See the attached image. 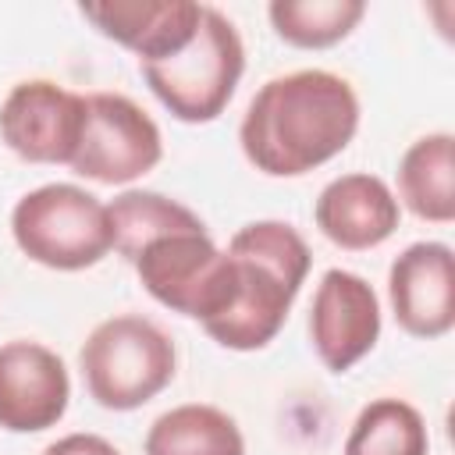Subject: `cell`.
I'll return each instance as SVG.
<instances>
[{
    "mask_svg": "<svg viewBox=\"0 0 455 455\" xmlns=\"http://www.w3.org/2000/svg\"><path fill=\"white\" fill-rule=\"evenodd\" d=\"M359 132V96L348 78L327 68H299L267 78L249 100L238 146L267 178H302L338 153Z\"/></svg>",
    "mask_w": 455,
    "mask_h": 455,
    "instance_id": "6da1fadb",
    "label": "cell"
},
{
    "mask_svg": "<svg viewBox=\"0 0 455 455\" xmlns=\"http://www.w3.org/2000/svg\"><path fill=\"white\" fill-rule=\"evenodd\" d=\"M224 252L235 263V299L203 331L231 352L267 348L306 284L313 252L288 220H252L231 235Z\"/></svg>",
    "mask_w": 455,
    "mask_h": 455,
    "instance_id": "7a4b0ae2",
    "label": "cell"
},
{
    "mask_svg": "<svg viewBox=\"0 0 455 455\" xmlns=\"http://www.w3.org/2000/svg\"><path fill=\"white\" fill-rule=\"evenodd\" d=\"M82 380L89 398L110 412H132L153 402L178 373L174 341L139 313L100 320L82 352Z\"/></svg>",
    "mask_w": 455,
    "mask_h": 455,
    "instance_id": "3957f363",
    "label": "cell"
},
{
    "mask_svg": "<svg viewBox=\"0 0 455 455\" xmlns=\"http://www.w3.org/2000/svg\"><path fill=\"white\" fill-rule=\"evenodd\" d=\"M11 238L21 256L60 274L89 270L114 249L107 203L71 181L25 192L11 210Z\"/></svg>",
    "mask_w": 455,
    "mask_h": 455,
    "instance_id": "277c9868",
    "label": "cell"
},
{
    "mask_svg": "<svg viewBox=\"0 0 455 455\" xmlns=\"http://www.w3.org/2000/svg\"><path fill=\"white\" fill-rule=\"evenodd\" d=\"M139 71L171 117L185 124H210L228 110L245 75V46L235 21L224 11L206 7L185 50L153 64H139Z\"/></svg>",
    "mask_w": 455,
    "mask_h": 455,
    "instance_id": "5b68a950",
    "label": "cell"
},
{
    "mask_svg": "<svg viewBox=\"0 0 455 455\" xmlns=\"http://www.w3.org/2000/svg\"><path fill=\"white\" fill-rule=\"evenodd\" d=\"M139 284L171 313L213 323L235 299V263L210 238L203 217L149 238L132 259Z\"/></svg>",
    "mask_w": 455,
    "mask_h": 455,
    "instance_id": "8992f818",
    "label": "cell"
},
{
    "mask_svg": "<svg viewBox=\"0 0 455 455\" xmlns=\"http://www.w3.org/2000/svg\"><path fill=\"white\" fill-rule=\"evenodd\" d=\"M164 160L160 124L124 92H89L71 171L96 185H132Z\"/></svg>",
    "mask_w": 455,
    "mask_h": 455,
    "instance_id": "52a82bcc",
    "label": "cell"
},
{
    "mask_svg": "<svg viewBox=\"0 0 455 455\" xmlns=\"http://www.w3.org/2000/svg\"><path fill=\"white\" fill-rule=\"evenodd\" d=\"M85 121V92L53 78H25L0 100V139L28 164H71Z\"/></svg>",
    "mask_w": 455,
    "mask_h": 455,
    "instance_id": "ba28073f",
    "label": "cell"
},
{
    "mask_svg": "<svg viewBox=\"0 0 455 455\" xmlns=\"http://www.w3.org/2000/svg\"><path fill=\"white\" fill-rule=\"evenodd\" d=\"M309 341L331 373H348L380 341V299L352 270H323L309 306Z\"/></svg>",
    "mask_w": 455,
    "mask_h": 455,
    "instance_id": "9c48e42d",
    "label": "cell"
},
{
    "mask_svg": "<svg viewBox=\"0 0 455 455\" xmlns=\"http://www.w3.org/2000/svg\"><path fill=\"white\" fill-rule=\"evenodd\" d=\"M71 402V377L64 359L28 338L0 345V430L39 434L64 419Z\"/></svg>",
    "mask_w": 455,
    "mask_h": 455,
    "instance_id": "30bf717a",
    "label": "cell"
},
{
    "mask_svg": "<svg viewBox=\"0 0 455 455\" xmlns=\"http://www.w3.org/2000/svg\"><path fill=\"white\" fill-rule=\"evenodd\" d=\"M387 302L409 338H444L455 327V256L448 242H412L387 267Z\"/></svg>",
    "mask_w": 455,
    "mask_h": 455,
    "instance_id": "8fae6325",
    "label": "cell"
},
{
    "mask_svg": "<svg viewBox=\"0 0 455 455\" xmlns=\"http://www.w3.org/2000/svg\"><path fill=\"white\" fill-rule=\"evenodd\" d=\"M206 4L192 0H100L78 4V14L117 46L132 50L139 64H153L185 50L203 21Z\"/></svg>",
    "mask_w": 455,
    "mask_h": 455,
    "instance_id": "7c38bea8",
    "label": "cell"
},
{
    "mask_svg": "<svg viewBox=\"0 0 455 455\" xmlns=\"http://www.w3.org/2000/svg\"><path fill=\"white\" fill-rule=\"evenodd\" d=\"M313 220L331 245L366 252L384 245L398 231L402 206L384 178L370 171H348L320 188L313 203Z\"/></svg>",
    "mask_w": 455,
    "mask_h": 455,
    "instance_id": "4fadbf2b",
    "label": "cell"
},
{
    "mask_svg": "<svg viewBox=\"0 0 455 455\" xmlns=\"http://www.w3.org/2000/svg\"><path fill=\"white\" fill-rule=\"evenodd\" d=\"M398 206L430 224L455 220V135L427 132L398 160Z\"/></svg>",
    "mask_w": 455,
    "mask_h": 455,
    "instance_id": "5bb4252c",
    "label": "cell"
},
{
    "mask_svg": "<svg viewBox=\"0 0 455 455\" xmlns=\"http://www.w3.org/2000/svg\"><path fill=\"white\" fill-rule=\"evenodd\" d=\"M142 455H245V437L224 409L185 402L149 423Z\"/></svg>",
    "mask_w": 455,
    "mask_h": 455,
    "instance_id": "9a60e30c",
    "label": "cell"
},
{
    "mask_svg": "<svg viewBox=\"0 0 455 455\" xmlns=\"http://www.w3.org/2000/svg\"><path fill=\"white\" fill-rule=\"evenodd\" d=\"M270 28L295 50H331L366 18L363 0H270Z\"/></svg>",
    "mask_w": 455,
    "mask_h": 455,
    "instance_id": "2e32d148",
    "label": "cell"
},
{
    "mask_svg": "<svg viewBox=\"0 0 455 455\" xmlns=\"http://www.w3.org/2000/svg\"><path fill=\"white\" fill-rule=\"evenodd\" d=\"M345 455H430V434L423 412L405 398H373L359 409Z\"/></svg>",
    "mask_w": 455,
    "mask_h": 455,
    "instance_id": "e0dca14e",
    "label": "cell"
},
{
    "mask_svg": "<svg viewBox=\"0 0 455 455\" xmlns=\"http://www.w3.org/2000/svg\"><path fill=\"white\" fill-rule=\"evenodd\" d=\"M107 213H110V228H114V249L124 259H132L149 238L199 220V213L188 210L185 203H178L164 192H149V188H124L121 196H114L107 203Z\"/></svg>",
    "mask_w": 455,
    "mask_h": 455,
    "instance_id": "ac0fdd59",
    "label": "cell"
},
{
    "mask_svg": "<svg viewBox=\"0 0 455 455\" xmlns=\"http://www.w3.org/2000/svg\"><path fill=\"white\" fill-rule=\"evenodd\" d=\"M43 455H121L117 444H110L107 437L100 434H85V430H75V434H64L57 441H50L43 448Z\"/></svg>",
    "mask_w": 455,
    "mask_h": 455,
    "instance_id": "d6986e66",
    "label": "cell"
}]
</instances>
